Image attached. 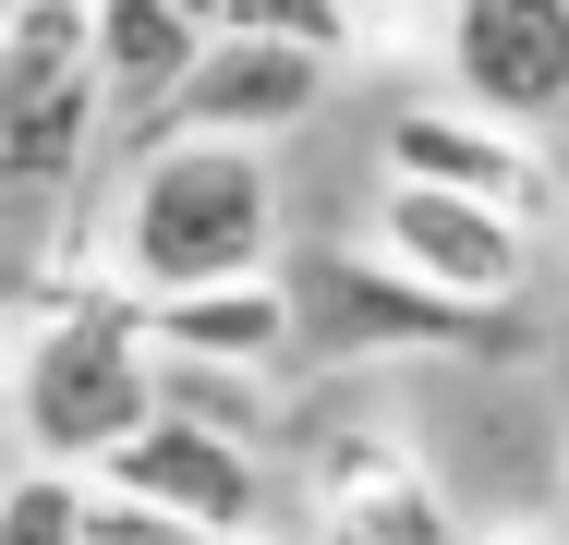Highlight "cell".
<instances>
[{
  "label": "cell",
  "mask_w": 569,
  "mask_h": 545,
  "mask_svg": "<svg viewBox=\"0 0 569 545\" xmlns=\"http://www.w3.org/2000/svg\"><path fill=\"white\" fill-rule=\"evenodd\" d=\"M279 255V182L242 133H170L133 195H121L110 267L133 304H170V291H219V279H267Z\"/></svg>",
  "instance_id": "obj_1"
},
{
  "label": "cell",
  "mask_w": 569,
  "mask_h": 545,
  "mask_svg": "<svg viewBox=\"0 0 569 545\" xmlns=\"http://www.w3.org/2000/svg\"><path fill=\"white\" fill-rule=\"evenodd\" d=\"M158 339L146 316H121L110 291H24L12 316V425L37 460H110L121 436H146L158 400Z\"/></svg>",
  "instance_id": "obj_2"
},
{
  "label": "cell",
  "mask_w": 569,
  "mask_h": 545,
  "mask_svg": "<svg viewBox=\"0 0 569 545\" xmlns=\"http://www.w3.org/2000/svg\"><path fill=\"white\" fill-rule=\"evenodd\" d=\"M98 0H12L0 24V182L61 195L98 146Z\"/></svg>",
  "instance_id": "obj_3"
},
{
  "label": "cell",
  "mask_w": 569,
  "mask_h": 545,
  "mask_svg": "<svg viewBox=\"0 0 569 545\" xmlns=\"http://www.w3.org/2000/svg\"><path fill=\"white\" fill-rule=\"evenodd\" d=\"M509 304H460L437 279H412L400 255H291V351L316 364H376V351H497Z\"/></svg>",
  "instance_id": "obj_4"
},
{
  "label": "cell",
  "mask_w": 569,
  "mask_h": 545,
  "mask_svg": "<svg viewBox=\"0 0 569 545\" xmlns=\"http://www.w3.org/2000/svg\"><path fill=\"white\" fill-rule=\"evenodd\" d=\"M376 242H388L412 279L460 291V304H521V279H533V218L485 207V195H449V182H412V170H388Z\"/></svg>",
  "instance_id": "obj_5"
},
{
  "label": "cell",
  "mask_w": 569,
  "mask_h": 545,
  "mask_svg": "<svg viewBox=\"0 0 569 545\" xmlns=\"http://www.w3.org/2000/svg\"><path fill=\"white\" fill-rule=\"evenodd\" d=\"M449 98L497 121H558L569 109V0H449Z\"/></svg>",
  "instance_id": "obj_6"
},
{
  "label": "cell",
  "mask_w": 569,
  "mask_h": 545,
  "mask_svg": "<svg viewBox=\"0 0 569 545\" xmlns=\"http://www.w3.org/2000/svg\"><path fill=\"white\" fill-rule=\"evenodd\" d=\"M98 485L110 497H146V509H182V522H219V534H254L267 522V473L242 460L230 425H194V400L158 413L146 436H121L110 460H98Z\"/></svg>",
  "instance_id": "obj_7"
},
{
  "label": "cell",
  "mask_w": 569,
  "mask_h": 545,
  "mask_svg": "<svg viewBox=\"0 0 569 545\" xmlns=\"http://www.w3.org/2000/svg\"><path fill=\"white\" fill-rule=\"evenodd\" d=\"M388 170L449 182V195H485V207H509V218H546V207H558L533 133L497 121V109H472V98H412L400 121H388Z\"/></svg>",
  "instance_id": "obj_8"
},
{
  "label": "cell",
  "mask_w": 569,
  "mask_h": 545,
  "mask_svg": "<svg viewBox=\"0 0 569 545\" xmlns=\"http://www.w3.org/2000/svg\"><path fill=\"white\" fill-rule=\"evenodd\" d=\"M316 98H328V49H303V37H207V61L182 73L170 121L254 146V133H291Z\"/></svg>",
  "instance_id": "obj_9"
},
{
  "label": "cell",
  "mask_w": 569,
  "mask_h": 545,
  "mask_svg": "<svg viewBox=\"0 0 569 545\" xmlns=\"http://www.w3.org/2000/svg\"><path fill=\"white\" fill-rule=\"evenodd\" d=\"M316 485H328V509H340L351 545H449L425 473H412V448H388V436H328Z\"/></svg>",
  "instance_id": "obj_10"
},
{
  "label": "cell",
  "mask_w": 569,
  "mask_h": 545,
  "mask_svg": "<svg viewBox=\"0 0 569 545\" xmlns=\"http://www.w3.org/2000/svg\"><path fill=\"white\" fill-rule=\"evenodd\" d=\"M146 339L158 351H194V364H279L291 351V279H219V291H170L146 304Z\"/></svg>",
  "instance_id": "obj_11"
},
{
  "label": "cell",
  "mask_w": 569,
  "mask_h": 545,
  "mask_svg": "<svg viewBox=\"0 0 569 545\" xmlns=\"http://www.w3.org/2000/svg\"><path fill=\"white\" fill-rule=\"evenodd\" d=\"M194 61H207L194 0H98V73H110V98H182Z\"/></svg>",
  "instance_id": "obj_12"
},
{
  "label": "cell",
  "mask_w": 569,
  "mask_h": 545,
  "mask_svg": "<svg viewBox=\"0 0 569 545\" xmlns=\"http://www.w3.org/2000/svg\"><path fill=\"white\" fill-rule=\"evenodd\" d=\"M207 37H303V49H351V0H194Z\"/></svg>",
  "instance_id": "obj_13"
},
{
  "label": "cell",
  "mask_w": 569,
  "mask_h": 545,
  "mask_svg": "<svg viewBox=\"0 0 569 545\" xmlns=\"http://www.w3.org/2000/svg\"><path fill=\"white\" fill-rule=\"evenodd\" d=\"M0 545H98V485L73 473H24L0 497Z\"/></svg>",
  "instance_id": "obj_14"
}]
</instances>
